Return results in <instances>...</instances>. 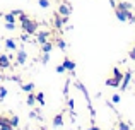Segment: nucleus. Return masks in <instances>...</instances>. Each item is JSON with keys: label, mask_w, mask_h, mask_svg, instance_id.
<instances>
[{"label": "nucleus", "mask_w": 135, "mask_h": 130, "mask_svg": "<svg viewBox=\"0 0 135 130\" xmlns=\"http://www.w3.org/2000/svg\"><path fill=\"white\" fill-rule=\"evenodd\" d=\"M19 21H21V27H22L24 33H27V34H36L38 27H40V22H36L34 19H31V17L26 16L24 12L19 16Z\"/></svg>", "instance_id": "nucleus-1"}, {"label": "nucleus", "mask_w": 135, "mask_h": 130, "mask_svg": "<svg viewBox=\"0 0 135 130\" xmlns=\"http://www.w3.org/2000/svg\"><path fill=\"white\" fill-rule=\"evenodd\" d=\"M27 62V51L22 46H19L16 50V65H24Z\"/></svg>", "instance_id": "nucleus-2"}, {"label": "nucleus", "mask_w": 135, "mask_h": 130, "mask_svg": "<svg viewBox=\"0 0 135 130\" xmlns=\"http://www.w3.org/2000/svg\"><path fill=\"white\" fill-rule=\"evenodd\" d=\"M56 12H58L60 16H69L70 17V14H72V7H70V3L63 2V3L58 5V10H56Z\"/></svg>", "instance_id": "nucleus-3"}, {"label": "nucleus", "mask_w": 135, "mask_h": 130, "mask_svg": "<svg viewBox=\"0 0 135 130\" xmlns=\"http://www.w3.org/2000/svg\"><path fill=\"white\" fill-rule=\"evenodd\" d=\"M3 43H5V48H7V50H10V51H16L17 48H19V45H17V41L14 40V38H5Z\"/></svg>", "instance_id": "nucleus-4"}, {"label": "nucleus", "mask_w": 135, "mask_h": 130, "mask_svg": "<svg viewBox=\"0 0 135 130\" xmlns=\"http://www.w3.org/2000/svg\"><path fill=\"white\" fill-rule=\"evenodd\" d=\"M62 64H63V67L67 69V72H70V74H74V72H75V62H74V60H70L69 57H65V58H63V62H62Z\"/></svg>", "instance_id": "nucleus-5"}, {"label": "nucleus", "mask_w": 135, "mask_h": 130, "mask_svg": "<svg viewBox=\"0 0 135 130\" xmlns=\"http://www.w3.org/2000/svg\"><path fill=\"white\" fill-rule=\"evenodd\" d=\"M130 77H132V72H130V70H127V72L123 74L122 84H120V89H122V91H125L127 87H128V84H130Z\"/></svg>", "instance_id": "nucleus-6"}, {"label": "nucleus", "mask_w": 135, "mask_h": 130, "mask_svg": "<svg viewBox=\"0 0 135 130\" xmlns=\"http://www.w3.org/2000/svg\"><path fill=\"white\" fill-rule=\"evenodd\" d=\"M48 38H50V33H48V31H41V33H38V31H36V41L40 45L46 43V41H48Z\"/></svg>", "instance_id": "nucleus-7"}, {"label": "nucleus", "mask_w": 135, "mask_h": 130, "mask_svg": "<svg viewBox=\"0 0 135 130\" xmlns=\"http://www.w3.org/2000/svg\"><path fill=\"white\" fill-rule=\"evenodd\" d=\"M77 87H79V91L84 94V98H86V101H87V106H92V103H91V98H89V93H87V89L84 87V84H82V82H77Z\"/></svg>", "instance_id": "nucleus-8"}, {"label": "nucleus", "mask_w": 135, "mask_h": 130, "mask_svg": "<svg viewBox=\"0 0 135 130\" xmlns=\"http://www.w3.org/2000/svg\"><path fill=\"white\" fill-rule=\"evenodd\" d=\"M10 60H12V58H10L9 55H0V69H9Z\"/></svg>", "instance_id": "nucleus-9"}, {"label": "nucleus", "mask_w": 135, "mask_h": 130, "mask_svg": "<svg viewBox=\"0 0 135 130\" xmlns=\"http://www.w3.org/2000/svg\"><path fill=\"white\" fill-rule=\"evenodd\" d=\"M53 127H55V128L63 127V113H58V115L53 117Z\"/></svg>", "instance_id": "nucleus-10"}, {"label": "nucleus", "mask_w": 135, "mask_h": 130, "mask_svg": "<svg viewBox=\"0 0 135 130\" xmlns=\"http://www.w3.org/2000/svg\"><path fill=\"white\" fill-rule=\"evenodd\" d=\"M0 130H14V127L10 125V122H9V118L0 117Z\"/></svg>", "instance_id": "nucleus-11"}, {"label": "nucleus", "mask_w": 135, "mask_h": 130, "mask_svg": "<svg viewBox=\"0 0 135 130\" xmlns=\"http://www.w3.org/2000/svg\"><path fill=\"white\" fill-rule=\"evenodd\" d=\"M106 86L108 87H120V84H122V80H118V79H115V77H109V79H106Z\"/></svg>", "instance_id": "nucleus-12"}, {"label": "nucleus", "mask_w": 135, "mask_h": 130, "mask_svg": "<svg viewBox=\"0 0 135 130\" xmlns=\"http://www.w3.org/2000/svg\"><path fill=\"white\" fill-rule=\"evenodd\" d=\"M34 82H26V84H22V86H21V89L24 91V93H33L34 91Z\"/></svg>", "instance_id": "nucleus-13"}, {"label": "nucleus", "mask_w": 135, "mask_h": 130, "mask_svg": "<svg viewBox=\"0 0 135 130\" xmlns=\"http://www.w3.org/2000/svg\"><path fill=\"white\" fill-rule=\"evenodd\" d=\"M53 46H55L53 43H50V41H46V43H43V45H41V51H43V53H50V51L53 50Z\"/></svg>", "instance_id": "nucleus-14"}, {"label": "nucleus", "mask_w": 135, "mask_h": 130, "mask_svg": "<svg viewBox=\"0 0 135 130\" xmlns=\"http://www.w3.org/2000/svg\"><path fill=\"white\" fill-rule=\"evenodd\" d=\"M26 103H27V106H33V104L36 103V94H33V93H27Z\"/></svg>", "instance_id": "nucleus-15"}, {"label": "nucleus", "mask_w": 135, "mask_h": 130, "mask_svg": "<svg viewBox=\"0 0 135 130\" xmlns=\"http://www.w3.org/2000/svg\"><path fill=\"white\" fill-rule=\"evenodd\" d=\"M55 46H58L62 51H65V50H67V43H65L63 40H60V38H58V40H55Z\"/></svg>", "instance_id": "nucleus-16"}, {"label": "nucleus", "mask_w": 135, "mask_h": 130, "mask_svg": "<svg viewBox=\"0 0 135 130\" xmlns=\"http://www.w3.org/2000/svg\"><path fill=\"white\" fill-rule=\"evenodd\" d=\"M116 9H122V10H130V9H132V3H128V2H120L118 5H116Z\"/></svg>", "instance_id": "nucleus-17"}, {"label": "nucleus", "mask_w": 135, "mask_h": 130, "mask_svg": "<svg viewBox=\"0 0 135 130\" xmlns=\"http://www.w3.org/2000/svg\"><path fill=\"white\" fill-rule=\"evenodd\" d=\"M113 77H115V79H118V80L123 79V72L118 69V67H115V69H113Z\"/></svg>", "instance_id": "nucleus-18"}, {"label": "nucleus", "mask_w": 135, "mask_h": 130, "mask_svg": "<svg viewBox=\"0 0 135 130\" xmlns=\"http://www.w3.org/2000/svg\"><path fill=\"white\" fill-rule=\"evenodd\" d=\"M9 122H10V125H12L14 128H17V125H19V117H17V115H12V117L9 118Z\"/></svg>", "instance_id": "nucleus-19"}, {"label": "nucleus", "mask_w": 135, "mask_h": 130, "mask_svg": "<svg viewBox=\"0 0 135 130\" xmlns=\"http://www.w3.org/2000/svg\"><path fill=\"white\" fill-rule=\"evenodd\" d=\"M3 19H5V22H14V24H16V16H14L12 12L5 14V16H3Z\"/></svg>", "instance_id": "nucleus-20"}, {"label": "nucleus", "mask_w": 135, "mask_h": 130, "mask_svg": "<svg viewBox=\"0 0 135 130\" xmlns=\"http://www.w3.org/2000/svg\"><path fill=\"white\" fill-rule=\"evenodd\" d=\"M36 103H40L41 106H45V94L43 93H36Z\"/></svg>", "instance_id": "nucleus-21"}, {"label": "nucleus", "mask_w": 135, "mask_h": 130, "mask_svg": "<svg viewBox=\"0 0 135 130\" xmlns=\"http://www.w3.org/2000/svg\"><path fill=\"white\" fill-rule=\"evenodd\" d=\"M118 130H130V125L120 120V122H118Z\"/></svg>", "instance_id": "nucleus-22"}, {"label": "nucleus", "mask_w": 135, "mask_h": 130, "mask_svg": "<svg viewBox=\"0 0 135 130\" xmlns=\"http://www.w3.org/2000/svg\"><path fill=\"white\" fill-rule=\"evenodd\" d=\"M38 5H40L41 9H48V7H50V0H40Z\"/></svg>", "instance_id": "nucleus-23"}, {"label": "nucleus", "mask_w": 135, "mask_h": 130, "mask_svg": "<svg viewBox=\"0 0 135 130\" xmlns=\"http://www.w3.org/2000/svg\"><path fill=\"white\" fill-rule=\"evenodd\" d=\"M69 87H70V79L65 80V87H63V96H69Z\"/></svg>", "instance_id": "nucleus-24"}, {"label": "nucleus", "mask_w": 135, "mask_h": 130, "mask_svg": "<svg viewBox=\"0 0 135 130\" xmlns=\"http://www.w3.org/2000/svg\"><path fill=\"white\" fill-rule=\"evenodd\" d=\"M16 24H14V22H5V29L7 31H16Z\"/></svg>", "instance_id": "nucleus-25"}, {"label": "nucleus", "mask_w": 135, "mask_h": 130, "mask_svg": "<svg viewBox=\"0 0 135 130\" xmlns=\"http://www.w3.org/2000/svg\"><path fill=\"white\" fill-rule=\"evenodd\" d=\"M67 106L70 108V111H74V106H75V103H74L72 98H67Z\"/></svg>", "instance_id": "nucleus-26"}, {"label": "nucleus", "mask_w": 135, "mask_h": 130, "mask_svg": "<svg viewBox=\"0 0 135 130\" xmlns=\"http://www.w3.org/2000/svg\"><path fill=\"white\" fill-rule=\"evenodd\" d=\"M120 101H122V98H120V94H113V96H111V103L118 104Z\"/></svg>", "instance_id": "nucleus-27"}, {"label": "nucleus", "mask_w": 135, "mask_h": 130, "mask_svg": "<svg viewBox=\"0 0 135 130\" xmlns=\"http://www.w3.org/2000/svg\"><path fill=\"white\" fill-rule=\"evenodd\" d=\"M41 62H43V65H46L50 62V53H43V57H41Z\"/></svg>", "instance_id": "nucleus-28"}, {"label": "nucleus", "mask_w": 135, "mask_h": 130, "mask_svg": "<svg viewBox=\"0 0 135 130\" xmlns=\"http://www.w3.org/2000/svg\"><path fill=\"white\" fill-rule=\"evenodd\" d=\"M67 72V69L63 67V64L62 65H56V74H65Z\"/></svg>", "instance_id": "nucleus-29"}, {"label": "nucleus", "mask_w": 135, "mask_h": 130, "mask_svg": "<svg viewBox=\"0 0 135 130\" xmlns=\"http://www.w3.org/2000/svg\"><path fill=\"white\" fill-rule=\"evenodd\" d=\"M5 96H7V89H5V87H0V101H3Z\"/></svg>", "instance_id": "nucleus-30"}, {"label": "nucleus", "mask_w": 135, "mask_h": 130, "mask_svg": "<svg viewBox=\"0 0 135 130\" xmlns=\"http://www.w3.org/2000/svg\"><path fill=\"white\" fill-rule=\"evenodd\" d=\"M128 57L132 58V60H135V46H132V50L128 51Z\"/></svg>", "instance_id": "nucleus-31"}, {"label": "nucleus", "mask_w": 135, "mask_h": 130, "mask_svg": "<svg viewBox=\"0 0 135 130\" xmlns=\"http://www.w3.org/2000/svg\"><path fill=\"white\" fill-rule=\"evenodd\" d=\"M29 117H31V118H36V120H40V117H38V113H36V111H31V113H29Z\"/></svg>", "instance_id": "nucleus-32"}, {"label": "nucleus", "mask_w": 135, "mask_h": 130, "mask_svg": "<svg viewBox=\"0 0 135 130\" xmlns=\"http://www.w3.org/2000/svg\"><path fill=\"white\" fill-rule=\"evenodd\" d=\"M87 130H101V128H99V127H98V125H94V123H92V125H91V127H89V128H87Z\"/></svg>", "instance_id": "nucleus-33"}, {"label": "nucleus", "mask_w": 135, "mask_h": 130, "mask_svg": "<svg viewBox=\"0 0 135 130\" xmlns=\"http://www.w3.org/2000/svg\"><path fill=\"white\" fill-rule=\"evenodd\" d=\"M2 79H3V75H2V74H0V80H2Z\"/></svg>", "instance_id": "nucleus-34"}, {"label": "nucleus", "mask_w": 135, "mask_h": 130, "mask_svg": "<svg viewBox=\"0 0 135 130\" xmlns=\"http://www.w3.org/2000/svg\"><path fill=\"white\" fill-rule=\"evenodd\" d=\"M41 130H46V128H41Z\"/></svg>", "instance_id": "nucleus-35"}]
</instances>
